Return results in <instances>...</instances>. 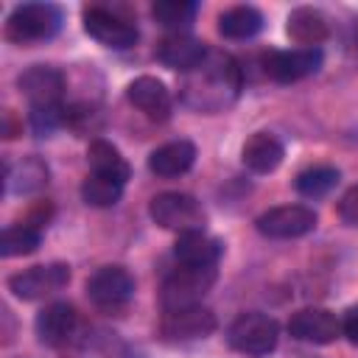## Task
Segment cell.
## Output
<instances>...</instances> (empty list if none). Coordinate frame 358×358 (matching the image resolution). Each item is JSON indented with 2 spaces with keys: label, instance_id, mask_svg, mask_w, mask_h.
Returning <instances> with one entry per match:
<instances>
[{
  "label": "cell",
  "instance_id": "obj_10",
  "mask_svg": "<svg viewBox=\"0 0 358 358\" xmlns=\"http://www.w3.org/2000/svg\"><path fill=\"white\" fill-rule=\"evenodd\" d=\"M134 280L123 266H101L87 280V296L98 308H120L131 299Z\"/></svg>",
  "mask_w": 358,
  "mask_h": 358
},
{
  "label": "cell",
  "instance_id": "obj_6",
  "mask_svg": "<svg viewBox=\"0 0 358 358\" xmlns=\"http://www.w3.org/2000/svg\"><path fill=\"white\" fill-rule=\"evenodd\" d=\"M215 313L204 305H190V308H179V310H165L162 322H159V336L168 344H185V341H196L204 338L215 330Z\"/></svg>",
  "mask_w": 358,
  "mask_h": 358
},
{
  "label": "cell",
  "instance_id": "obj_29",
  "mask_svg": "<svg viewBox=\"0 0 358 358\" xmlns=\"http://www.w3.org/2000/svg\"><path fill=\"white\" fill-rule=\"evenodd\" d=\"M338 218L344 224H350V227H358V185H352L341 196V201H338Z\"/></svg>",
  "mask_w": 358,
  "mask_h": 358
},
{
  "label": "cell",
  "instance_id": "obj_18",
  "mask_svg": "<svg viewBox=\"0 0 358 358\" xmlns=\"http://www.w3.org/2000/svg\"><path fill=\"white\" fill-rule=\"evenodd\" d=\"M224 246L218 238L207 235L204 229H193V232H179L176 243H173V255L179 263L185 266H215L221 257Z\"/></svg>",
  "mask_w": 358,
  "mask_h": 358
},
{
  "label": "cell",
  "instance_id": "obj_17",
  "mask_svg": "<svg viewBox=\"0 0 358 358\" xmlns=\"http://www.w3.org/2000/svg\"><path fill=\"white\" fill-rule=\"evenodd\" d=\"M193 162H196V145L190 140H171L151 151L148 171L162 179H171V176L187 173L193 168Z\"/></svg>",
  "mask_w": 358,
  "mask_h": 358
},
{
  "label": "cell",
  "instance_id": "obj_5",
  "mask_svg": "<svg viewBox=\"0 0 358 358\" xmlns=\"http://www.w3.org/2000/svg\"><path fill=\"white\" fill-rule=\"evenodd\" d=\"M148 215L162 229L193 232L204 229V210L190 193H159L148 204Z\"/></svg>",
  "mask_w": 358,
  "mask_h": 358
},
{
  "label": "cell",
  "instance_id": "obj_27",
  "mask_svg": "<svg viewBox=\"0 0 358 358\" xmlns=\"http://www.w3.org/2000/svg\"><path fill=\"white\" fill-rule=\"evenodd\" d=\"M296 190L308 199H319V196H327L336 185H338V168L333 165H313L308 171H302L296 176Z\"/></svg>",
  "mask_w": 358,
  "mask_h": 358
},
{
  "label": "cell",
  "instance_id": "obj_22",
  "mask_svg": "<svg viewBox=\"0 0 358 358\" xmlns=\"http://www.w3.org/2000/svg\"><path fill=\"white\" fill-rule=\"evenodd\" d=\"M263 28V14L255 6H232L218 17V34L227 39H252Z\"/></svg>",
  "mask_w": 358,
  "mask_h": 358
},
{
  "label": "cell",
  "instance_id": "obj_23",
  "mask_svg": "<svg viewBox=\"0 0 358 358\" xmlns=\"http://www.w3.org/2000/svg\"><path fill=\"white\" fill-rule=\"evenodd\" d=\"M196 14H199L196 0H157L151 6V17L157 20V25L168 28L171 34H185L193 25Z\"/></svg>",
  "mask_w": 358,
  "mask_h": 358
},
{
  "label": "cell",
  "instance_id": "obj_3",
  "mask_svg": "<svg viewBox=\"0 0 358 358\" xmlns=\"http://www.w3.org/2000/svg\"><path fill=\"white\" fill-rule=\"evenodd\" d=\"M62 8L53 3H22L6 20V39L17 45L45 42L62 28Z\"/></svg>",
  "mask_w": 358,
  "mask_h": 358
},
{
  "label": "cell",
  "instance_id": "obj_12",
  "mask_svg": "<svg viewBox=\"0 0 358 358\" xmlns=\"http://www.w3.org/2000/svg\"><path fill=\"white\" fill-rule=\"evenodd\" d=\"M20 92L28 98L31 109L34 106H62L64 95V76L62 70L50 64H34L20 76Z\"/></svg>",
  "mask_w": 358,
  "mask_h": 358
},
{
  "label": "cell",
  "instance_id": "obj_4",
  "mask_svg": "<svg viewBox=\"0 0 358 358\" xmlns=\"http://www.w3.org/2000/svg\"><path fill=\"white\" fill-rule=\"evenodd\" d=\"M227 341L241 355L263 358V355L277 350L280 324L266 313L249 310V313H241V316L232 319V324L227 327Z\"/></svg>",
  "mask_w": 358,
  "mask_h": 358
},
{
  "label": "cell",
  "instance_id": "obj_20",
  "mask_svg": "<svg viewBox=\"0 0 358 358\" xmlns=\"http://www.w3.org/2000/svg\"><path fill=\"white\" fill-rule=\"evenodd\" d=\"M285 31H288V36H291L296 45H302V48H319V45L327 39L330 25H327V17H324L319 8L302 6V8H294V11L288 14Z\"/></svg>",
  "mask_w": 358,
  "mask_h": 358
},
{
  "label": "cell",
  "instance_id": "obj_9",
  "mask_svg": "<svg viewBox=\"0 0 358 358\" xmlns=\"http://www.w3.org/2000/svg\"><path fill=\"white\" fill-rule=\"evenodd\" d=\"M70 282V266L64 263H48V266H31L20 274L8 277V291L17 299H42L53 291L64 288Z\"/></svg>",
  "mask_w": 358,
  "mask_h": 358
},
{
  "label": "cell",
  "instance_id": "obj_11",
  "mask_svg": "<svg viewBox=\"0 0 358 358\" xmlns=\"http://www.w3.org/2000/svg\"><path fill=\"white\" fill-rule=\"evenodd\" d=\"M84 31H87L95 42H101V45H106V48H115V50L131 48V45L137 42V36H140L137 28H134L129 20L117 17L115 11L98 8V6L84 8Z\"/></svg>",
  "mask_w": 358,
  "mask_h": 358
},
{
  "label": "cell",
  "instance_id": "obj_30",
  "mask_svg": "<svg viewBox=\"0 0 358 358\" xmlns=\"http://www.w3.org/2000/svg\"><path fill=\"white\" fill-rule=\"evenodd\" d=\"M341 333H344L352 344H358V305H352V308L344 313V319H341Z\"/></svg>",
  "mask_w": 358,
  "mask_h": 358
},
{
  "label": "cell",
  "instance_id": "obj_15",
  "mask_svg": "<svg viewBox=\"0 0 358 358\" xmlns=\"http://www.w3.org/2000/svg\"><path fill=\"white\" fill-rule=\"evenodd\" d=\"M126 98L151 120H168L171 115V92L154 76H140L126 87Z\"/></svg>",
  "mask_w": 358,
  "mask_h": 358
},
{
  "label": "cell",
  "instance_id": "obj_14",
  "mask_svg": "<svg viewBox=\"0 0 358 358\" xmlns=\"http://www.w3.org/2000/svg\"><path fill=\"white\" fill-rule=\"evenodd\" d=\"M36 336L45 347H64L76 338L78 330V313L67 302H53L36 313Z\"/></svg>",
  "mask_w": 358,
  "mask_h": 358
},
{
  "label": "cell",
  "instance_id": "obj_13",
  "mask_svg": "<svg viewBox=\"0 0 358 358\" xmlns=\"http://www.w3.org/2000/svg\"><path fill=\"white\" fill-rule=\"evenodd\" d=\"M288 333L308 344H330L341 336V322L327 308H302L288 319Z\"/></svg>",
  "mask_w": 358,
  "mask_h": 358
},
{
  "label": "cell",
  "instance_id": "obj_16",
  "mask_svg": "<svg viewBox=\"0 0 358 358\" xmlns=\"http://www.w3.org/2000/svg\"><path fill=\"white\" fill-rule=\"evenodd\" d=\"M204 53H207V45L199 42L196 36H190V34H168V36L157 45V59H159L165 67L182 70V73L193 70V67L204 59Z\"/></svg>",
  "mask_w": 358,
  "mask_h": 358
},
{
  "label": "cell",
  "instance_id": "obj_1",
  "mask_svg": "<svg viewBox=\"0 0 358 358\" xmlns=\"http://www.w3.org/2000/svg\"><path fill=\"white\" fill-rule=\"evenodd\" d=\"M241 90V70L238 62L224 50H210L204 59L185 73L182 98L187 106L199 112H218L221 106L232 103Z\"/></svg>",
  "mask_w": 358,
  "mask_h": 358
},
{
  "label": "cell",
  "instance_id": "obj_2",
  "mask_svg": "<svg viewBox=\"0 0 358 358\" xmlns=\"http://www.w3.org/2000/svg\"><path fill=\"white\" fill-rule=\"evenodd\" d=\"M215 282V266H185L179 263L159 288L162 310H179L190 305H201L204 294Z\"/></svg>",
  "mask_w": 358,
  "mask_h": 358
},
{
  "label": "cell",
  "instance_id": "obj_21",
  "mask_svg": "<svg viewBox=\"0 0 358 358\" xmlns=\"http://www.w3.org/2000/svg\"><path fill=\"white\" fill-rule=\"evenodd\" d=\"M87 162H90V173H101L109 179H117L126 185L129 179V162L123 159V154L106 143V140H92L87 148Z\"/></svg>",
  "mask_w": 358,
  "mask_h": 358
},
{
  "label": "cell",
  "instance_id": "obj_19",
  "mask_svg": "<svg viewBox=\"0 0 358 358\" xmlns=\"http://www.w3.org/2000/svg\"><path fill=\"white\" fill-rule=\"evenodd\" d=\"M282 157H285V148H282V143L271 131H255L243 143V151H241V159H243V165L252 173H271V171H277Z\"/></svg>",
  "mask_w": 358,
  "mask_h": 358
},
{
  "label": "cell",
  "instance_id": "obj_25",
  "mask_svg": "<svg viewBox=\"0 0 358 358\" xmlns=\"http://www.w3.org/2000/svg\"><path fill=\"white\" fill-rule=\"evenodd\" d=\"M123 196V182L101 176V173H87V179L81 182V199L90 207H112L117 204Z\"/></svg>",
  "mask_w": 358,
  "mask_h": 358
},
{
  "label": "cell",
  "instance_id": "obj_26",
  "mask_svg": "<svg viewBox=\"0 0 358 358\" xmlns=\"http://www.w3.org/2000/svg\"><path fill=\"white\" fill-rule=\"evenodd\" d=\"M39 241H42V229H36L31 224H14V227L3 229V235H0V255L3 257L31 255L39 249Z\"/></svg>",
  "mask_w": 358,
  "mask_h": 358
},
{
  "label": "cell",
  "instance_id": "obj_28",
  "mask_svg": "<svg viewBox=\"0 0 358 358\" xmlns=\"http://www.w3.org/2000/svg\"><path fill=\"white\" fill-rule=\"evenodd\" d=\"M28 120H31V129L39 137H45V134H50L67 123V106L64 103L62 106H34L28 112Z\"/></svg>",
  "mask_w": 358,
  "mask_h": 358
},
{
  "label": "cell",
  "instance_id": "obj_7",
  "mask_svg": "<svg viewBox=\"0 0 358 358\" xmlns=\"http://www.w3.org/2000/svg\"><path fill=\"white\" fill-rule=\"evenodd\" d=\"M322 48H294V50H268L263 56V73L271 81L291 84L313 76L322 67Z\"/></svg>",
  "mask_w": 358,
  "mask_h": 358
},
{
  "label": "cell",
  "instance_id": "obj_8",
  "mask_svg": "<svg viewBox=\"0 0 358 358\" xmlns=\"http://www.w3.org/2000/svg\"><path fill=\"white\" fill-rule=\"evenodd\" d=\"M316 227V213L305 204H282L271 207L257 218V232L274 241H288V238H302L313 232Z\"/></svg>",
  "mask_w": 358,
  "mask_h": 358
},
{
  "label": "cell",
  "instance_id": "obj_24",
  "mask_svg": "<svg viewBox=\"0 0 358 358\" xmlns=\"http://www.w3.org/2000/svg\"><path fill=\"white\" fill-rule=\"evenodd\" d=\"M6 185L14 193H36L39 187L48 185V165L39 157L22 159L14 171L6 165Z\"/></svg>",
  "mask_w": 358,
  "mask_h": 358
},
{
  "label": "cell",
  "instance_id": "obj_31",
  "mask_svg": "<svg viewBox=\"0 0 358 358\" xmlns=\"http://www.w3.org/2000/svg\"><path fill=\"white\" fill-rule=\"evenodd\" d=\"M352 45L358 48V25H355V36H352Z\"/></svg>",
  "mask_w": 358,
  "mask_h": 358
}]
</instances>
